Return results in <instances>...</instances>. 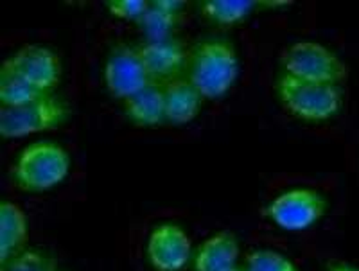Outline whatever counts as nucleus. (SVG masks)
<instances>
[{
	"mask_svg": "<svg viewBox=\"0 0 359 271\" xmlns=\"http://www.w3.org/2000/svg\"><path fill=\"white\" fill-rule=\"evenodd\" d=\"M0 271H62L53 255L40 248H25L20 253L0 264Z\"/></svg>",
	"mask_w": 359,
	"mask_h": 271,
	"instance_id": "obj_18",
	"label": "nucleus"
},
{
	"mask_svg": "<svg viewBox=\"0 0 359 271\" xmlns=\"http://www.w3.org/2000/svg\"><path fill=\"white\" fill-rule=\"evenodd\" d=\"M278 103L304 123H327L341 113L345 94L339 85L307 83L280 74L275 83Z\"/></svg>",
	"mask_w": 359,
	"mask_h": 271,
	"instance_id": "obj_3",
	"label": "nucleus"
},
{
	"mask_svg": "<svg viewBox=\"0 0 359 271\" xmlns=\"http://www.w3.org/2000/svg\"><path fill=\"white\" fill-rule=\"evenodd\" d=\"M43 95L45 94L31 87L24 79L0 70V104L2 108L24 106V104L34 103L36 99L43 97Z\"/></svg>",
	"mask_w": 359,
	"mask_h": 271,
	"instance_id": "obj_17",
	"label": "nucleus"
},
{
	"mask_svg": "<svg viewBox=\"0 0 359 271\" xmlns=\"http://www.w3.org/2000/svg\"><path fill=\"white\" fill-rule=\"evenodd\" d=\"M325 271H359V266L345 260H329L325 264Z\"/></svg>",
	"mask_w": 359,
	"mask_h": 271,
	"instance_id": "obj_21",
	"label": "nucleus"
},
{
	"mask_svg": "<svg viewBox=\"0 0 359 271\" xmlns=\"http://www.w3.org/2000/svg\"><path fill=\"white\" fill-rule=\"evenodd\" d=\"M226 271H245V270H243V267H232V270H226Z\"/></svg>",
	"mask_w": 359,
	"mask_h": 271,
	"instance_id": "obj_22",
	"label": "nucleus"
},
{
	"mask_svg": "<svg viewBox=\"0 0 359 271\" xmlns=\"http://www.w3.org/2000/svg\"><path fill=\"white\" fill-rule=\"evenodd\" d=\"M70 117L69 104L57 95L49 94L34 103L0 110V135L6 140L24 139L38 133L53 132Z\"/></svg>",
	"mask_w": 359,
	"mask_h": 271,
	"instance_id": "obj_6",
	"label": "nucleus"
},
{
	"mask_svg": "<svg viewBox=\"0 0 359 271\" xmlns=\"http://www.w3.org/2000/svg\"><path fill=\"white\" fill-rule=\"evenodd\" d=\"M139 49L153 83L163 85L171 79L185 76L189 53L176 36L156 41L144 40L139 43Z\"/></svg>",
	"mask_w": 359,
	"mask_h": 271,
	"instance_id": "obj_10",
	"label": "nucleus"
},
{
	"mask_svg": "<svg viewBox=\"0 0 359 271\" xmlns=\"http://www.w3.org/2000/svg\"><path fill=\"white\" fill-rule=\"evenodd\" d=\"M245 271H298L297 264L280 251L252 250L245 257Z\"/></svg>",
	"mask_w": 359,
	"mask_h": 271,
	"instance_id": "obj_19",
	"label": "nucleus"
},
{
	"mask_svg": "<svg viewBox=\"0 0 359 271\" xmlns=\"http://www.w3.org/2000/svg\"><path fill=\"white\" fill-rule=\"evenodd\" d=\"M192 241L176 223H160L146 242V257L155 271H184L192 263Z\"/></svg>",
	"mask_w": 359,
	"mask_h": 271,
	"instance_id": "obj_9",
	"label": "nucleus"
},
{
	"mask_svg": "<svg viewBox=\"0 0 359 271\" xmlns=\"http://www.w3.org/2000/svg\"><path fill=\"white\" fill-rule=\"evenodd\" d=\"M329 210V200L311 187H293L264 207L262 216L284 232H304L313 228Z\"/></svg>",
	"mask_w": 359,
	"mask_h": 271,
	"instance_id": "obj_5",
	"label": "nucleus"
},
{
	"mask_svg": "<svg viewBox=\"0 0 359 271\" xmlns=\"http://www.w3.org/2000/svg\"><path fill=\"white\" fill-rule=\"evenodd\" d=\"M163 108H165V124L185 126L201 113L203 95L192 87L185 76L163 83Z\"/></svg>",
	"mask_w": 359,
	"mask_h": 271,
	"instance_id": "obj_11",
	"label": "nucleus"
},
{
	"mask_svg": "<svg viewBox=\"0 0 359 271\" xmlns=\"http://www.w3.org/2000/svg\"><path fill=\"white\" fill-rule=\"evenodd\" d=\"M2 72L27 81L41 94H53L62 79V62L53 49L43 46H24L13 53L4 63Z\"/></svg>",
	"mask_w": 359,
	"mask_h": 271,
	"instance_id": "obj_8",
	"label": "nucleus"
},
{
	"mask_svg": "<svg viewBox=\"0 0 359 271\" xmlns=\"http://www.w3.org/2000/svg\"><path fill=\"white\" fill-rule=\"evenodd\" d=\"M182 8L184 2H172V0L149 2L147 11L137 24L144 40L156 41L175 36L182 18Z\"/></svg>",
	"mask_w": 359,
	"mask_h": 271,
	"instance_id": "obj_15",
	"label": "nucleus"
},
{
	"mask_svg": "<svg viewBox=\"0 0 359 271\" xmlns=\"http://www.w3.org/2000/svg\"><path fill=\"white\" fill-rule=\"evenodd\" d=\"M147 6L149 2L146 0H114V2H108L107 8L108 13L117 20L139 24L144 13L147 11Z\"/></svg>",
	"mask_w": 359,
	"mask_h": 271,
	"instance_id": "obj_20",
	"label": "nucleus"
},
{
	"mask_svg": "<svg viewBox=\"0 0 359 271\" xmlns=\"http://www.w3.org/2000/svg\"><path fill=\"white\" fill-rule=\"evenodd\" d=\"M241 257L239 239L233 232H217L205 239L192 255V271H226Z\"/></svg>",
	"mask_w": 359,
	"mask_h": 271,
	"instance_id": "obj_12",
	"label": "nucleus"
},
{
	"mask_svg": "<svg viewBox=\"0 0 359 271\" xmlns=\"http://www.w3.org/2000/svg\"><path fill=\"white\" fill-rule=\"evenodd\" d=\"M239 54L226 38H203L189 50L185 78L203 99L224 97L239 78Z\"/></svg>",
	"mask_w": 359,
	"mask_h": 271,
	"instance_id": "obj_1",
	"label": "nucleus"
},
{
	"mask_svg": "<svg viewBox=\"0 0 359 271\" xmlns=\"http://www.w3.org/2000/svg\"><path fill=\"white\" fill-rule=\"evenodd\" d=\"M29 219L25 210L15 202L4 200L0 205V264L25 250Z\"/></svg>",
	"mask_w": 359,
	"mask_h": 271,
	"instance_id": "obj_14",
	"label": "nucleus"
},
{
	"mask_svg": "<svg viewBox=\"0 0 359 271\" xmlns=\"http://www.w3.org/2000/svg\"><path fill=\"white\" fill-rule=\"evenodd\" d=\"M278 65L280 74L307 83L341 87L343 81L348 78L347 63L334 50L313 40L294 41L286 47L278 58Z\"/></svg>",
	"mask_w": 359,
	"mask_h": 271,
	"instance_id": "obj_4",
	"label": "nucleus"
},
{
	"mask_svg": "<svg viewBox=\"0 0 359 271\" xmlns=\"http://www.w3.org/2000/svg\"><path fill=\"white\" fill-rule=\"evenodd\" d=\"M72 167L70 155L53 140H36L25 146L9 169V176L18 190L41 194L67 180Z\"/></svg>",
	"mask_w": 359,
	"mask_h": 271,
	"instance_id": "obj_2",
	"label": "nucleus"
},
{
	"mask_svg": "<svg viewBox=\"0 0 359 271\" xmlns=\"http://www.w3.org/2000/svg\"><path fill=\"white\" fill-rule=\"evenodd\" d=\"M123 113L137 127H156L165 124L162 85L151 83L123 101Z\"/></svg>",
	"mask_w": 359,
	"mask_h": 271,
	"instance_id": "obj_13",
	"label": "nucleus"
},
{
	"mask_svg": "<svg viewBox=\"0 0 359 271\" xmlns=\"http://www.w3.org/2000/svg\"><path fill=\"white\" fill-rule=\"evenodd\" d=\"M102 81L114 99L126 101L133 94L151 85L139 46L117 41L107 54L102 67Z\"/></svg>",
	"mask_w": 359,
	"mask_h": 271,
	"instance_id": "obj_7",
	"label": "nucleus"
},
{
	"mask_svg": "<svg viewBox=\"0 0 359 271\" xmlns=\"http://www.w3.org/2000/svg\"><path fill=\"white\" fill-rule=\"evenodd\" d=\"M257 8L250 0H207L198 4L201 18L217 27H233L246 20Z\"/></svg>",
	"mask_w": 359,
	"mask_h": 271,
	"instance_id": "obj_16",
	"label": "nucleus"
}]
</instances>
